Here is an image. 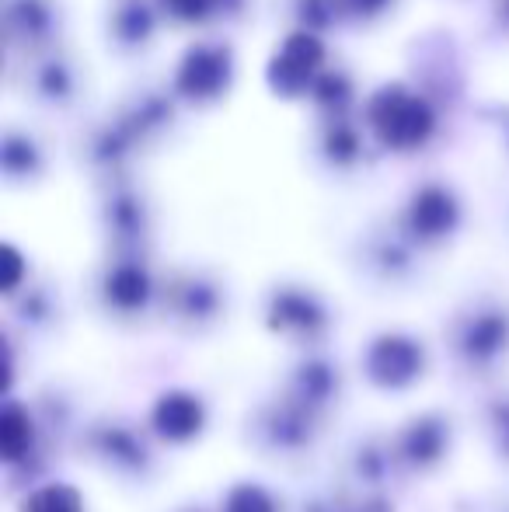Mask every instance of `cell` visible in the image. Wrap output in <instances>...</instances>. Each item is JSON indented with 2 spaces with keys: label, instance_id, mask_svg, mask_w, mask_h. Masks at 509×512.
<instances>
[{
  "label": "cell",
  "instance_id": "cell-1",
  "mask_svg": "<svg viewBox=\"0 0 509 512\" xmlns=\"http://www.w3.org/2000/svg\"><path fill=\"white\" fill-rule=\"evenodd\" d=\"M367 373L377 387H387V391H398V387L412 384L422 373V349L412 342V338L401 335H384L374 342L367 356Z\"/></svg>",
  "mask_w": 509,
  "mask_h": 512
},
{
  "label": "cell",
  "instance_id": "cell-2",
  "mask_svg": "<svg viewBox=\"0 0 509 512\" xmlns=\"http://www.w3.org/2000/svg\"><path fill=\"white\" fill-rule=\"evenodd\" d=\"M374 122L381 129V136L394 147H412L422 136L429 133V112L422 102H412V98L391 95L387 102L374 108Z\"/></svg>",
  "mask_w": 509,
  "mask_h": 512
},
{
  "label": "cell",
  "instance_id": "cell-3",
  "mask_svg": "<svg viewBox=\"0 0 509 512\" xmlns=\"http://www.w3.org/2000/svg\"><path fill=\"white\" fill-rule=\"evenodd\" d=\"M206 422V411L199 405V398L192 394H164L161 401L154 405V429L161 432L164 439H175V443H185L192 439Z\"/></svg>",
  "mask_w": 509,
  "mask_h": 512
},
{
  "label": "cell",
  "instance_id": "cell-4",
  "mask_svg": "<svg viewBox=\"0 0 509 512\" xmlns=\"http://www.w3.org/2000/svg\"><path fill=\"white\" fill-rule=\"evenodd\" d=\"M32 446V418L21 405H7L0 415V450L4 460H21Z\"/></svg>",
  "mask_w": 509,
  "mask_h": 512
},
{
  "label": "cell",
  "instance_id": "cell-5",
  "mask_svg": "<svg viewBox=\"0 0 509 512\" xmlns=\"http://www.w3.org/2000/svg\"><path fill=\"white\" fill-rule=\"evenodd\" d=\"M412 223L419 234H443L454 223V203L443 192H426V196L415 199Z\"/></svg>",
  "mask_w": 509,
  "mask_h": 512
},
{
  "label": "cell",
  "instance_id": "cell-6",
  "mask_svg": "<svg viewBox=\"0 0 509 512\" xmlns=\"http://www.w3.org/2000/svg\"><path fill=\"white\" fill-rule=\"evenodd\" d=\"M503 342H506V321H499V317H482L464 335V349H468L471 359H492L503 349Z\"/></svg>",
  "mask_w": 509,
  "mask_h": 512
},
{
  "label": "cell",
  "instance_id": "cell-7",
  "mask_svg": "<svg viewBox=\"0 0 509 512\" xmlns=\"http://www.w3.org/2000/svg\"><path fill=\"white\" fill-rule=\"evenodd\" d=\"M405 453L415 464H429L443 453V425L440 422H415L405 436Z\"/></svg>",
  "mask_w": 509,
  "mask_h": 512
},
{
  "label": "cell",
  "instance_id": "cell-8",
  "mask_svg": "<svg viewBox=\"0 0 509 512\" xmlns=\"http://www.w3.org/2000/svg\"><path fill=\"white\" fill-rule=\"evenodd\" d=\"M147 290H150L147 276H143L140 269H119V272H112V279H109V300L126 310L140 307L143 300H147Z\"/></svg>",
  "mask_w": 509,
  "mask_h": 512
},
{
  "label": "cell",
  "instance_id": "cell-9",
  "mask_svg": "<svg viewBox=\"0 0 509 512\" xmlns=\"http://www.w3.org/2000/svg\"><path fill=\"white\" fill-rule=\"evenodd\" d=\"M25 512H81V499L70 488H42L25 502Z\"/></svg>",
  "mask_w": 509,
  "mask_h": 512
},
{
  "label": "cell",
  "instance_id": "cell-10",
  "mask_svg": "<svg viewBox=\"0 0 509 512\" xmlns=\"http://www.w3.org/2000/svg\"><path fill=\"white\" fill-rule=\"evenodd\" d=\"M224 512H276V502L258 485H238L224 502Z\"/></svg>",
  "mask_w": 509,
  "mask_h": 512
},
{
  "label": "cell",
  "instance_id": "cell-11",
  "mask_svg": "<svg viewBox=\"0 0 509 512\" xmlns=\"http://www.w3.org/2000/svg\"><path fill=\"white\" fill-rule=\"evenodd\" d=\"M276 317H279V328H290V324H297V328L311 331L314 324L321 321V314L314 310L307 300H297V297H286L283 304L276 307Z\"/></svg>",
  "mask_w": 509,
  "mask_h": 512
},
{
  "label": "cell",
  "instance_id": "cell-12",
  "mask_svg": "<svg viewBox=\"0 0 509 512\" xmlns=\"http://www.w3.org/2000/svg\"><path fill=\"white\" fill-rule=\"evenodd\" d=\"M185 74H199L196 77V91H203V84L206 88H217V77H220V63L213 60V56H192L189 60V70Z\"/></svg>",
  "mask_w": 509,
  "mask_h": 512
},
{
  "label": "cell",
  "instance_id": "cell-13",
  "mask_svg": "<svg viewBox=\"0 0 509 512\" xmlns=\"http://www.w3.org/2000/svg\"><path fill=\"white\" fill-rule=\"evenodd\" d=\"M4 258H7V279H4V290H14V283H18V255H14L11 248H4Z\"/></svg>",
  "mask_w": 509,
  "mask_h": 512
}]
</instances>
